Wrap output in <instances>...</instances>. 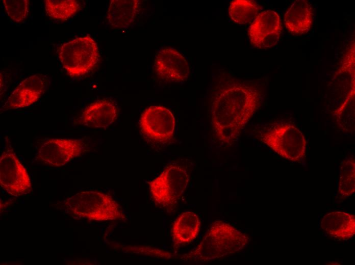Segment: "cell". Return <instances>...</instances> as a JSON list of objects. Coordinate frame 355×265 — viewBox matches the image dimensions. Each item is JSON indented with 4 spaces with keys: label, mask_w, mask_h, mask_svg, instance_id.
<instances>
[{
    "label": "cell",
    "mask_w": 355,
    "mask_h": 265,
    "mask_svg": "<svg viewBox=\"0 0 355 265\" xmlns=\"http://www.w3.org/2000/svg\"><path fill=\"white\" fill-rule=\"evenodd\" d=\"M262 99L261 91L253 85L233 80L219 84L211 106V125L216 139L226 144L235 141Z\"/></svg>",
    "instance_id": "obj_1"
},
{
    "label": "cell",
    "mask_w": 355,
    "mask_h": 265,
    "mask_svg": "<svg viewBox=\"0 0 355 265\" xmlns=\"http://www.w3.org/2000/svg\"><path fill=\"white\" fill-rule=\"evenodd\" d=\"M46 81L40 74L31 75L15 88L2 107L3 111L29 107L37 101L44 92Z\"/></svg>",
    "instance_id": "obj_12"
},
{
    "label": "cell",
    "mask_w": 355,
    "mask_h": 265,
    "mask_svg": "<svg viewBox=\"0 0 355 265\" xmlns=\"http://www.w3.org/2000/svg\"><path fill=\"white\" fill-rule=\"evenodd\" d=\"M142 134L158 143L170 141L173 136L175 120L172 113L161 105H152L144 110L139 120Z\"/></svg>",
    "instance_id": "obj_9"
},
{
    "label": "cell",
    "mask_w": 355,
    "mask_h": 265,
    "mask_svg": "<svg viewBox=\"0 0 355 265\" xmlns=\"http://www.w3.org/2000/svg\"><path fill=\"white\" fill-rule=\"evenodd\" d=\"M86 148L85 142L81 139H50L39 147L36 160L49 166L61 167L80 156Z\"/></svg>",
    "instance_id": "obj_8"
},
{
    "label": "cell",
    "mask_w": 355,
    "mask_h": 265,
    "mask_svg": "<svg viewBox=\"0 0 355 265\" xmlns=\"http://www.w3.org/2000/svg\"><path fill=\"white\" fill-rule=\"evenodd\" d=\"M66 213L95 221L125 220L118 203L110 195L97 191H83L64 201Z\"/></svg>",
    "instance_id": "obj_3"
},
{
    "label": "cell",
    "mask_w": 355,
    "mask_h": 265,
    "mask_svg": "<svg viewBox=\"0 0 355 265\" xmlns=\"http://www.w3.org/2000/svg\"><path fill=\"white\" fill-rule=\"evenodd\" d=\"M5 11L8 16L13 21L20 22L27 17L29 1L28 0H3Z\"/></svg>",
    "instance_id": "obj_21"
},
{
    "label": "cell",
    "mask_w": 355,
    "mask_h": 265,
    "mask_svg": "<svg viewBox=\"0 0 355 265\" xmlns=\"http://www.w3.org/2000/svg\"><path fill=\"white\" fill-rule=\"evenodd\" d=\"M139 4L138 0H112L107 13L109 23L115 29L128 26L138 13Z\"/></svg>",
    "instance_id": "obj_17"
},
{
    "label": "cell",
    "mask_w": 355,
    "mask_h": 265,
    "mask_svg": "<svg viewBox=\"0 0 355 265\" xmlns=\"http://www.w3.org/2000/svg\"><path fill=\"white\" fill-rule=\"evenodd\" d=\"M200 228L198 216L192 211L182 213L174 221L171 228L173 247L188 245L198 236Z\"/></svg>",
    "instance_id": "obj_16"
},
{
    "label": "cell",
    "mask_w": 355,
    "mask_h": 265,
    "mask_svg": "<svg viewBox=\"0 0 355 265\" xmlns=\"http://www.w3.org/2000/svg\"><path fill=\"white\" fill-rule=\"evenodd\" d=\"M280 16L273 10H266L258 14L248 30L251 44L258 48H268L275 45L282 33Z\"/></svg>",
    "instance_id": "obj_10"
},
{
    "label": "cell",
    "mask_w": 355,
    "mask_h": 265,
    "mask_svg": "<svg viewBox=\"0 0 355 265\" xmlns=\"http://www.w3.org/2000/svg\"><path fill=\"white\" fill-rule=\"evenodd\" d=\"M124 252L141 254L157 258L169 259L172 255L169 252L150 246H125L123 248Z\"/></svg>",
    "instance_id": "obj_22"
},
{
    "label": "cell",
    "mask_w": 355,
    "mask_h": 265,
    "mask_svg": "<svg viewBox=\"0 0 355 265\" xmlns=\"http://www.w3.org/2000/svg\"><path fill=\"white\" fill-rule=\"evenodd\" d=\"M44 6L49 17L61 21L72 17L80 9L79 3L75 0H45Z\"/></svg>",
    "instance_id": "obj_19"
},
{
    "label": "cell",
    "mask_w": 355,
    "mask_h": 265,
    "mask_svg": "<svg viewBox=\"0 0 355 265\" xmlns=\"http://www.w3.org/2000/svg\"><path fill=\"white\" fill-rule=\"evenodd\" d=\"M248 237L231 225L217 220L199 244L181 258L184 261L205 263L235 254L243 249Z\"/></svg>",
    "instance_id": "obj_2"
},
{
    "label": "cell",
    "mask_w": 355,
    "mask_h": 265,
    "mask_svg": "<svg viewBox=\"0 0 355 265\" xmlns=\"http://www.w3.org/2000/svg\"><path fill=\"white\" fill-rule=\"evenodd\" d=\"M259 5L252 0H234L229 6V14L236 23L247 24L257 17Z\"/></svg>",
    "instance_id": "obj_18"
},
{
    "label": "cell",
    "mask_w": 355,
    "mask_h": 265,
    "mask_svg": "<svg viewBox=\"0 0 355 265\" xmlns=\"http://www.w3.org/2000/svg\"><path fill=\"white\" fill-rule=\"evenodd\" d=\"M0 184L7 193L16 197L27 194L32 190L28 172L11 145L1 155Z\"/></svg>",
    "instance_id": "obj_7"
},
{
    "label": "cell",
    "mask_w": 355,
    "mask_h": 265,
    "mask_svg": "<svg viewBox=\"0 0 355 265\" xmlns=\"http://www.w3.org/2000/svg\"><path fill=\"white\" fill-rule=\"evenodd\" d=\"M261 140L277 154L290 161L299 162L306 156L307 141L305 136L292 125L277 124L263 133Z\"/></svg>",
    "instance_id": "obj_6"
},
{
    "label": "cell",
    "mask_w": 355,
    "mask_h": 265,
    "mask_svg": "<svg viewBox=\"0 0 355 265\" xmlns=\"http://www.w3.org/2000/svg\"><path fill=\"white\" fill-rule=\"evenodd\" d=\"M154 70L161 79L167 82H183L189 74L188 64L184 57L172 47H163L157 53Z\"/></svg>",
    "instance_id": "obj_11"
},
{
    "label": "cell",
    "mask_w": 355,
    "mask_h": 265,
    "mask_svg": "<svg viewBox=\"0 0 355 265\" xmlns=\"http://www.w3.org/2000/svg\"><path fill=\"white\" fill-rule=\"evenodd\" d=\"M189 174L183 166H167L149 183L151 199L155 204L165 208L175 205L184 194L189 181Z\"/></svg>",
    "instance_id": "obj_5"
},
{
    "label": "cell",
    "mask_w": 355,
    "mask_h": 265,
    "mask_svg": "<svg viewBox=\"0 0 355 265\" xmlns=\"http://www.w3.org/2000/svg\"><path fill=\"white\" fill-rule=\"evenodd\" d=\"M320 226L329 236L347 240L355 234V217L344 211H331L323 217Z\"/></svg>",
    "instance_id": "obj_15"
},
{
    "label": "cell",
    "mask_w": 355,
    "mask_h": 265,
    "mask_svg": "<svg viewBox=\"0 0 355 265\" xmlns=\"http://www.w3.org/2000/svg\"><path fill=\"white\" fill-rule=\"evenodd\" d=\"M313 15V9L308 1L296 0L285 14V26L293 35L306 34L311 28Z\"/></svg>",
    "instance_id": "obj_14"
},
{
    "label": "cell",
    "mask_w": 355,
    "mask_h": 265,
    "mask_svg": "<svg viewBox=\"0 0 355 265\" xmlns=\"http://www.w3.org/2000/svg\"><path fill=\"white\" fill-rule=\"evenodd\" d=\"M338 197L343 200L351 196L355 190L354 158H347L342 163L338 182Z\"/></svg>",
    "instance_id": "obj_20"
},
{
    "label": "cell",
    "mask_w": 355,
    "mask_h": 265,
    "mask_svg": "<svg viewBox=\"0 0 355 265\" xmlns=\"http://www.w3.org/2000/svg\"><path fill=\"white\" fill-rule=\"evenodd\" d=\"M59 58L67 74L78 77L89 72L97 63L98 46L88 35L77 37L61 46Z\"/></svg>",
    "instance_id": "obj_4"
},
{
    "label": "cell",
    "mask_w": 355,
    "mask_h": 265,
    "mask_svg": "<svg viewBox=\"0 0 355 265\" xmlns=\"http://www.w3.org/2000/svg\"><path fill=\"white\" fill-rule=\"evenodd\" d=\"M117 108L114 103L107 99L94 101L87 106L80 117V123L92 128H107L115 121Z\"/></svg>",
    "instance_id": "obj_13"
}]
</instances>
